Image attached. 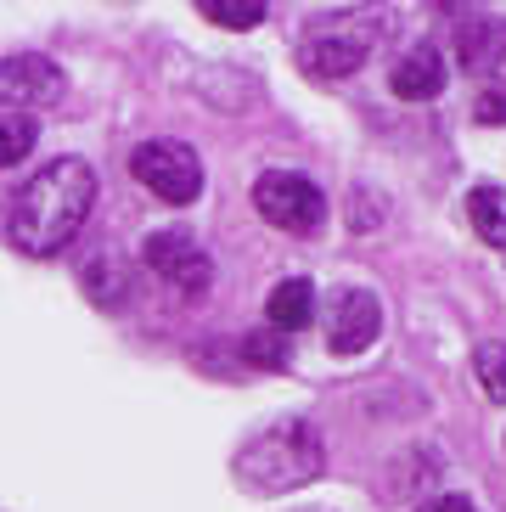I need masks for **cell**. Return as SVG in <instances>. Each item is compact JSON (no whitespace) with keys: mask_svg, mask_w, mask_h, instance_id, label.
<instances>
[{"mask_svg":"<svg viewBox=\"0 0 506 512\" xmlns=\"http://www.w3.org/2000/svg\"><path fill=\"white\" fill-rule=\"evenodd\" d=\"M467 220H473V231L490 242V248H506V192L501 186H473Z\"/></svg>","mask_w":506,"mask_h":512,"instance_id":"11","label":"cell"},{"mask_svg":"<svg viewBox=\"0 0 506 512\" xmlns=\"http://www.w3.org/2000/svg\"><path fill=\"white\" fill-rule=\"evenodd\" d=\"M253 209L259 220H270L276 231H293V237H310L321 220H327V197L321 186L293 175V169H270L253 181Z\"/></svg>","mask_w":506,"mask_h":512,"instance_id":"3","label":"cell"},{"mask_svg":"<svg viewBox=\"0 0 506 512\" xmlns=\"http://www.w3.org/2000/svg\"><path fill=\"white\" fill-rule=\"evenodd\" d=\"M62 96V68L45 57H0V107L6 113H29L51 107Z\"/></svg>","mask_w":506,"mask_h":512,"instance_id":"8","label":"cell"},{"mask_svg":"<svg viewBox=\"0 0 506 512\" xmlns=\"http://www.w3.org/2000/svg\"><path fill=\"white\" fill-rule=\"evenodd\" d=\"M473 372H478V383H484V394L506 406V344H484V349H478Z\"/></svg>","mask_w":506,"mask_h":512,"instance_id":"15","label":"cell"},{"mask_svg":"<svg viewBox=\"0 0 506 512\" xmlns=\"http://www.w3.org/2000/svg\"><path fill=\"white\" fill-rule=\"evenodd\" d=\"M197 6H203L209 23H220V29H231V34L265 23V0H197Z\"/></svg>","mask_w":506,"mask_h":512,"instance_id":"14","label":"cell"},{"mask_svg":"<svg viewBox=\"0 0 506 512\" xmlns=\"http://www.w3.org/2000/svg\"><path fill=\"white\" fill-rule=\"evenodd\" d=\"M237 484L253 496H287L321 473V439L310 422H276L237 451Z\"/></svg>","mask_w":506,"mask_h":512,"instance_id":"2","label":"cell"},{"mask_svg":"<svg viewBox=\"0 0 506 512\" xmlns=\"http://www.w3.org/2000/svg\"><path fill=\"white\" fill-rule=\"evenodd\" d=\"M147 265H152V276H164V282L175 287V293H186V299L209 293V282H214V259L192 231H152Z\"/></svg>","mask_w":506,"mask_h":512,"instance_id":"6","label":"cell"},{"mask_svg":"<svg viewBox=\"0 0 506 512\" xmlns=\"http://www.w3.org/2000/svg\"><path fill=\"white\" fill-rule=\"evenodd\" d=\"M248 361L253 366H287V338H276V332L259 338V332H253L248 338Z\"/></svg>","mask_w":506,"mask_h":512,"instance_id":"17","label":"cell"},{"mask_svg":"<svg viewBox=\"0 0 506 512\" xmlns=\"http://www.w3.org/2000/svg\"><path fill=\"white\" fill-rule=\"evenodd\" d=\"M445 51L439 46H411L394 68H388V85H394V96H405V102H428V96L445 91Z\"/></svg>","mask_w":506,"mask_h":512,"instance_id":"9","label":"cell"},{"mask_svg":"<svg viewBox=\"0 0 506 512\" xmlns=\"http://www.w3.org/2000/svg\"><path fill=\"white\" fill-rule=\"evenodd\" d=\"M90 203H96V169L85 158H51L6 203V237L23 254H57L90 220Z\"/></svg>","mask_w":506,"mask_h":512,"instance_id":"1","label":"cell"},{"mask_svg":"<svg viewBox=\"0 0 506 512\" xmlns=\"http://www.w3.org/2000/svg\"><path fill=\"white\" fill-rule=\"evenodd\" d=\"M265 316L276 332H304L315 316V287L304 282V276H287V282H276V293H270Z\"/></svg>","mask_w":506,"mask_h":512,"instance_id":"10","label":"cell"},{"mask_svg":"<svg viewBox=\"0 0 506 512\" xmlns=\"http://www.w3.org/2000/svg\"><path fill=\"white\" fill-rule=\"evenodd\" d=\"M417 512H478V507L467 496H433V501H422Z\"/></svg>","mask_w":506,"mask_h":512,"instance_id":"18","label":"cell"},{"mask_svg":"<svg viewBox=\"0 0 506 512\" xmlns=\"http://www.w3.org/2000/svg\"><path fill=\"white\" fill-rule=\"evenodd\" d=\"M478 124H506V57H501V68H495L490 91L478 96Z\"/></svg>","mask_w":506,"mask_h":512,"instance_id":"16","label":"cell"},{"mask_svg":"<svg viewBox=\"0 0 506 512\" xmlns=\"http://www.w3.org/2000/svg\"><path fill=\"white\" fill-rule=\"evenodd\" d=\"M130 175L141 186H147L158 203H192L197 192H203V164H197V152L186 147V141H141L130 158Z\"/></svg>","mask_w":506,"mask_h":512,"instance_id":"4","label":"cell"},{"mask_svg":"<svg viewBox=\"0 0 506 512\" xmlns=\"http://www.w3.org/2000/svg\"><path fill=\"white\" fill-rule=\"evenodd\" d=\"M462 57L467 68H501L506 57V23H462Z\"/></svg>","mask_w":506,"mask_h":512,"instance_id":"12","label":"cell"},{"mask_svg":"<svg viewBox=\"0 0 506 512\" xmlns=\"http://www.w3.org/2000/svg\"><path fill=\"white\" fill-rule=\"evenodd\" d=\"M40 141V119L34 113H0V169L23 164Z\"/></svg>","mask_w":506,"mask_h":512,"instance_id":"13","label":"cell"},{"mask_svg":"<svg viewBox=\"0 0 506 512\" xmlns=\"http://www.w3.org/2000/svg\"><path fill=\"white\" fill-rule=\"evenodd\" d=\"M321 327H327L332 355H366L377 344V332H383V310H377V299L366 287H338Z\"/></svg>","mask_w":506,"mask_h":512,"instance_id":"7","label":"cell"},{"mask_svg":"<svg viewBox=\"0 0 506 512\" xmlns=\"http://www.w3.org/2000/svg\"><path fill=\"white\" fill-rule=\"evenodd\" d=\"M372 46H377V29L366 17H321L310 40H304V68L315 79H349L372 57Z\"/></svg>","mask_w":506,"mask_h":512,"instance_id":"5","label":"cell"}]
</instances>
